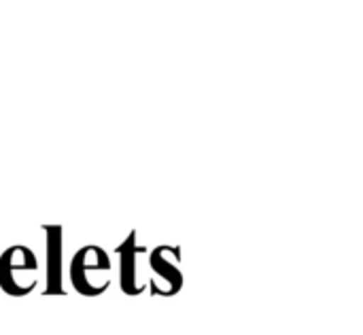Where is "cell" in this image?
<instances>
[{
	"label": "cell",
	"mask_w": 363,
	"mask_h": 335,
	"mask_svg": "<svg viewBox=\"0 0 363 335\" xmlns=\"http://www.w3.org/2000/svg\"><path fill=\"white\" fill-rule=\"evenodd\" d=\"M47 232V289L49 293H64L62 289V227H45Z\"/></svg>",
	"instance_id": "obj_1"
},
{
	"label": "cell",
	"mask_w": 363,
	"mask_h": 335,
	"mask_svg": "<svg viewBox=\"0 0 363 335\" xmlns=\"http://www.w3.org/2000/svg\"><path fill=\"white\" fill-rule=\"evenodd\" d=\"M145 249L136 246V234H130L128 240L117 249L121 255V287L128 295H140L143 287H136V270H134V255Z\"/></svg>",
	"instance_id": "obj_2"
},
{
	"label": "cell",
	"mask_w": 363,
	"mask_h": 335,
	"mask_svg": "<svg viewBox=\"0 0 363 335\" xmlns=\"http://www.w3.org/2000/svg\"><path fill=\"white\" fill-rule=\"evenodd\" d=\"M108 257L106 253L100 255V259L96 263H87V253L85 249H81L74 259H72V266H70V276H72V285L74 289L83 295V289H85V278H87V272H96V270H108Z\"/></svg>",
	"instance_id": "obj_3"
},
{
	"label": "cell",
	"mask_w": 363,
	"mask_h": 335,
	"mask_svg": "<svg viewBox=\"0 0 363 335\" xmlns=\"http://www.w3.org/2000/svg\"><path fill=\"white\" fill-rule=\"evenodd\" d=\"M151 266H153V270H155L157 274H162V278H164V280H174V285H177V287L181 285V274H179L174 268H170V263L162 261L160 249L151 255Z\"/></svg>",
	"instance_id": "obj_4"
}]
</instances>
